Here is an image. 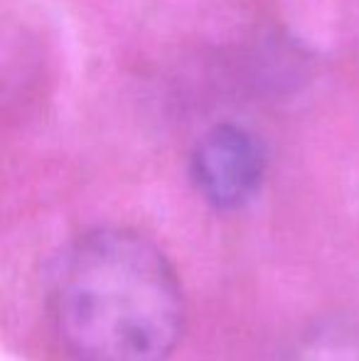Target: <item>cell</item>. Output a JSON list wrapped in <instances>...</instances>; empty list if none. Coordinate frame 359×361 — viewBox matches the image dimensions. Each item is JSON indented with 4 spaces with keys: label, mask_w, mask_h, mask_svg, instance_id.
<instances>
[{
    "label": "cell",
    "mask_w": 359,
    "mask_h": 361,
    "mask_svg": "<svg viewBox=\"0 0 359 361\" xmlns=\"http://www.w3.org/2000/svg\"><path fill=\"white\" fill-rule=\"evenodd\" d=\"M47 317L74 361H165L185 332L187 302L160 246L133 228L99 226L49 268Z\"/></svg>",
    "instance_id": "cell-1"
},
{
    "label": "cell",
    "mask_w": 359,
    "mask_h": 361,
    "mask_svg": "<svg viewBox=\"0 0 359 361\" xmlns=\"http://www.w3.org/2000/svg\"><path fill=\"white\" fill-rule=\"evenodd\" d=\"M269 172L266 147L249 128L212 126L190 152L195 192L217 212H239L259 197Z\"/></svg>",
    "instance_id": "cell-2"
},
{
    "label": "cell",
    "mask_w": 359,
    "mask_h": 361,
    "mask_svg": "<svg viewBox=\"0 0 359 361\" xmlns=\"http://www.w3.org/2000/svg\"><path fill=\"white\" fill-rule=\"evenodd\" d=\"M276 361H359V319H317L300 329Z\"/></svg>",
    "instance_id": "cell-3"
}]
</instances>
